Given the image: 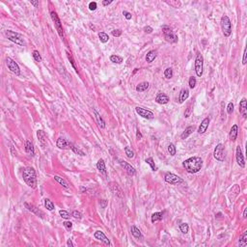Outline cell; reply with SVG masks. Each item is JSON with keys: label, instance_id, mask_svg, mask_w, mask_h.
Instances as JSON below:
<instances>
[{"label": "cell", "instance_id": "cell-28", "mask_svg": "<svg viewBox=\"0 0 247 247\" xmlns=\"http://www.w3.org/2000/svg\"><path fill=\"white\" fill-rule=\"evenodd\" d=\"M37 136H38V139L39 141L41 142V144L43 145V146H45V145L46 144V135L45 133V131H37Z\"/></svg>", "mask_w": 247, "mask_h": 247}, {"label": "cell", "instance_id": "cell-34", "mask_svg": "<svg viewBox=\"0 0 247 247\" xmlns=\"http://www.w3.org/2000/svg\"><path fill=\"white\" fill-rule=\"evenodd\" d=\"M165 3H167L168 5L172 6L173 8H180V7L181 6V3L180 1H178V0H170V1L166 0Z\"/></svg>", "mask_w": 247, "mask_h": 247}, {"label": "cell", "instance_id": "cell-49", "mask_svg": "<svg viewBox=\"0 0 247 247\" xmlns=\"http://www.w3.org/2000/svg\"><path fill=\"white\" fill-rule=\"evenodd\" d=\"M72 217H74L75 219H81L82 214H80V212H78V210H74V212H72Z\"/></svg>", "mask_w": 247, "mask_h": 247}, {"label": "cell", "instance_id": "cell-23", "mask_svg": "<svg viewBox=\"0 0 247 247\" xmlns=\"http://www.w3.org/2000/svg\"><path fill=\"white\" fill-rule=\"evenodd\" d=\"M24 147H25V152H26L29 155L33 157V155H35V150H34V146H33L32 143H31V141L26 140V141H25Z\"/></svg>", "mask_w": 247, "mask_h": 247}, {"label": "cell", "instance_id": "cell-29", "mask_svg": "<svg viewBox=\"0 0 247 247\" xmlns=\"http://www.w3.org/2000/svg\"><path fill=\"white\" fill-rule=\"evenodd\" d=\"M157 50H150L146 55V61L148 63H152V62L157 58Z\"/></svg>", "mask_w": 247, "mask_h": 247}, {"label": "cell", "instance_id": "cell-7", "mask_svg": "<svg viewBox=\"0 0 247 247\" xmlns=\"http://www.w3.org/2000/svg\"><path fill=\"white\" fill-rule=\"evenodd\" d=\"M203 69H204V58L201 53H197L195 59V72L197 76L201 77L203 75Z\"/></svg>", "mask_w": 247, "mask_h": 247}, {"label": "cell", "instance_id": "cell-46", "mask_svg": "<svg viewBox=\"0 0 247 247\" xmlns=\"http://www.w3.org/2000/svg\"><path fill=\"white\" fill-rule=\"evenodd\" d=\"M59 214H60L61 217L64 218V219H70V217H71V215H70L69 212H68L67 210H61L60 212H59Z\"/></svg>", "mask_w": 247, "mask_h": 247}, {"label": "cell", "instance_id": "cell-60", "mask_svg": "<svg viewBox=\"0 0 247 247\" xmlns=\"http://www.w3.org/2000/svg\"><path fill=\"white\" fill-rule=\"evenodd\" d=\"M30 3L32 4V5H34V6H35L36 8L39 6V2H38V1H33V0H30Z\"/></svg>", "mask_w": 247, "mask_h": 247}, {"label": "cell", "instance_id": "cell-52", "mask_svg": "<svg viewBox=\"0 0 247 247\" xmlns=\"http://www.w3.org/2000/svg\"><path fill=\"white\" fill-rule=\"evenodd\" d=\"M63 224L65 226V228L68 229V230H71L72 227V223L71 222V221H65Z\"/></svg>", "mask_w": 247, "mask_h": 247}, {"label": "cell", "instance_id": "cell-15", "mask_svg": "<svg viewBox=\"0 0 247 247\" xmlns=\"http://www.w3.org/2000/svg\"><path fill=\"white\" fill-rule=\"evenodd\" d=\"M56 145L59 149L61 150H69L71 149V143L68 142V140H66L63 137H59L57 139V142H56Z\"/></svg>", "mask_w": 247, "mask_h": 247}, {"label": "cell", "instance_id": "cell-56", "mask_svg": "<svg viewBox=\"0 0 247 247\" xmlns=\"http://www.w3.org/2000/svg\"><path fill=\"white\" fill-rule=\"evenodd\" d=\"M142 137H143L142 133H141V132H140L139 129H136V138L138 139V140H141V139H142Z\"/></svg>", "mask_w": 247, "mask_h": 247}, {"label": "cell", "instance_id": "cell-55", "mask_svg": "<svg viewBox=\"0 0 247 247\" xmlns=\"http://www.w3.org/2000/svg\"><path fill=\"white\" fill-rule=\"evenodd\" d=\"M123 15H125V17H126L127 19H131V13H129V12H127V11H124L123 12Z\"/></svg>", "mask_w": 247, "mask_h": 247}, {"label": "cell", "instance_id": "cell-3", "mask_svg": "<svg viewBox=\"0 0 247 247\" xmlns=\"http://www.w3.org/2000/svg\"><path fill=\"white\" fill-rule=\"evenodd\" d=\"M5 35L6 37L8 38V40H10L13 43L17 44L19 46H25V42L23 40V37L20 34L17 33V32H14V31H11V30H6L5 31Z\"/></svg>", "mask_w": 247, "mask_h": 247}, {"label": "cell", "instance_id": "cell-8", "mask_svg": "<svg viewBox=\"0 0 247 247\" xmlns=\"http://www.w3.org/2000/svg\"><path fill=\"white\" fill-rule=\"evenodd\" d=\"M214 157L218 161H224L226 158L225 146L223 144H218L214 151Z\"/></svg>", "mask_w": 247, "mask_h": 247}, {"label": "cell", "instance_id": "cell-59", "mask_svg": "<svg viewBox=\"0 0 247 247\" xmlns=\"http://www.w3.org/2000/svg\"><path fill=\"white\" fill-rule=\"evenodd\" d=\"M67 245L69 246V247H74V243H72V240H68V241H67Z\"/></svg>", "mask_w": 247, "mask_h": 247}, {"label": "cell", "instance_id": "cell-45", "mask_svg": "<svg viewBox=\"0 0 247 247\" xmlns=\"http://www.w3.org/2000/svg\"><path fill=\"white\" fill-rule=\"evenodd\" d=\"M32 55H33L34 60H35L36 62H41L42 61V56H41V54H40V52H39L38 50H34Z\"/></svg>", "mask_w": 247, "mask_h": 247}, {"label": "cell", "instance_id": "cell-47", "mask_svg": "<svg viewBox=\"0 0 247 247\" xmlns=\"http://www.w3.org/2000/svg\"><path fill=\"white\" fill-rule=\"evenodd\" d=\"M67 55H68V58H69L70 62H71L72 66L74 67V69L75 70V72H77V68H76V65H75V62H74V58H72V54L70 53V52H68V51H67Z\"/></svg>", "mask_w": 247, "mask_h": 247}, {"label": "cell", "instance_id": "cell-17", "mask_svg": "<svg viewBox=\"0 0 247 247\" xmlns=\"http://www.w3.org/2000/svg\"><path fill=\"white\" fill-rule=\"evenodd\" d=\"M120 163H121V165L124 167L125 170L127 171V175H129V176L132 177V176H134L135 174H136V170L134 169V167H132V166L129 164V163H127V161L122 160V161H120Z\"/></svg>", "mask_w": 247, "mask_h": 247}, {"label": "cell", "instance_id": "cell-33", "mask_svg": "<svg viewBox=\"0 0 247 247\" xmlns=\"http://www.w3.org/2000/svg\"><path fill=\"white\" fill-rule=\"evenodd\" d=\"M247 244V232H244L242 234V236H240V240H238V245L243 247V246H246Z\"/></svg>", "mask_w": 247, "mask_h": 247}, {"label": "cell", "instance_id": "cell-22", "mask_svg": "<svg viewBox=\"0 0 247 247\" xmlns=\"http://www.w3.org/2000/svg\"><path fill=\"white\" fill-rule=\"evenodd\" d=\"M195 129H196V127H195V126H189V127H187L186 129H184V131L183 132V133H181V138L183 139V140L186 139L187 137L189 136V135L193 133V131H195Z\"/></svg>", "mask_w": 247, "mask_h": 247}, {"label": "cell", "instance_id": "cell-50", "mask_svg": "<svg viewBox=\"0 0 247 247\" xmlns=\"http://www.w3.org/2000/svg\"><path fill=\"white\" fill-rule=\"evenodd\" d=\"M227 112H228V114H232L234 112V103L233 102H229L228 103Z\"/></svg>", "mask_w": 247, "mask_h": 247}, {"label": "cell", "instance_id": "cell-5", "mask_svg": "<svg viewBox=\"0 0 247 247\" xmlns=\"http://www.w3.org/2000/svg\"><path fill=\"white\" fill-rule=\"evenodd\" d=\"M221 28L225 37H230L232 34V23L227 15H223L221 17Z\"/></svg>", "mask_w": 247, "mask_h": 247}, {"label": "cell", "instance_id": "cell-18", "mask_svg": "<svg viewBox=\"0 0 247 247\" xmlns=\"http://www.w3.org/2000/svg\"><path fill=\"white\" fill-rule=\"evenodd\" d=\"M210 118H205L204 120L202 121L201 125H200L199 129H198V133L200 134H204L205 132L207 131L208 127H209V125H210Z\"/></svg>", "mask_w": 247, "mask_h": 247}, {"label": "cell", "instance_id": "cell-6", "mask_svg": "<svg viewBox=\"0 0 247 247\" xmlns=\"http://www.w3.org/2000/svg\"><path fill=\"white\" fill-rule=\"evenodd\" d=\"M50 17H51L52 21L54 22V25H55V28H56L57 32H58V34H59V36H60L62 39H64L65 38V34H64V31H63V27H62V23L60 21V19H59L57 13L54 12V11H51L50 12Z\"/></svg>", "mask_w": 247, "mask_h": 247}, {"label": "cell", "instance_id": "cell-11", "mask_svg": "<svg viewBox=\"0 0 247 247\" xmlns=\"http://www.w3.org/2000/svg\"><path fill=\"white\" fill-rule=\"evenodd\" d=\"M135 110H136V113L138 114L139 116H141L145 119H149V120H151V119H153L155 117L154 113H153L152 111L148 110V109H145L143 107L137 106V107H135Z\"/></svg>", "mask_w": 247, "mask_h": 247}, {"label": "cell", "instance_id": "cell-44", "mask_svg": "<svg viewBox=\"0 0 247 247\" xmlns=\"http://www.w3.org/2000/svg\"><path fill=\"white\" fill-rule=\"evenodd\" d=\"M180 230L181 233L183 234H187L189 231V226L187 223H181V224L180 225Z\"/></svg>", "mask_w": 247, "mask_h": 247}, {"label": "cell", "instance_id": "cell-51", "mask_svg": "<svg viewBox=\"0 0 247 247\" xmlns=\"http://www.w3.org/2000/svg\"><path fill=\"white\" fill-rule=\"evenodd\" d=\"M122 30L121 29H115L112 31V35L114 36V37H120V36L122 35Z\"/></svg>", "mask_w": 247, "mask_h": 247}, {"label": "cell", "instance_id": "cell-48", "mask_svg": "<svg viewBox=\"0 0 247 247\" xmlns=\"http://www.w3.org/2000/svg\"><path fill=\"white\" fill-rule=\"evenodd\" d=\"M196 78H195L194 76H191L190 78H189V87L191 88V89H193V88H195V86H196Z\"/></svg>", "mask_w": 247, "mask_h": 247}, {"label": "cell", "instance_id": "cell-53", "mask_svg": "<svg viewBox=\"0 0 247 247\" xmlns=\"http://www.w3.org/2000/svg\"><path fill=\"white\" fill-rule=\"evenodd\" d=\"M89 9L91 10V11H95V10L97 9V3H96V2H90Z\"/></svg>", "mask_w": 247, "mask_h": 247}, {"label": "cell", "instance_id": "cell-16", "mask_svg": "<svg viewBox=\"0 0 247 247\" xmlns=\"http://www.w3.org/2000/svg\"><path fill=\"white\" fill-rule=\"evenodd\" d=\"M236 162L240 166L241 168L245 167V162H244V157L242 155V152H241V149L240 146L236 147Z\"/></svg>", "mask_w": 247, "mask_h": 247}, {"label": "cell", "instance_id": "cell-21", "mask_svg": "<svg viewBox=\"0 0 247 247\" xmlns=\"http://www.w3.org/2000/svg\"><path fill=\"white\" fill-rule=\"evenodd\" d=\"M238 125H234V126L231 127L230 133H229V139L231 141H236V137H238Z\"/></svg>", "mask_w": 247, "mask_h": 247}, {"label": "cell", "instance_id": "cell-41", "mask_svg": "<svg viewBox=\"0 0 247 247\" xmlns=\"http://www.w3.org/2000/svg\"><path fill=\"white\" fill-rule=\"evenodd\" d=\"M125 153H126L127 157H129V158H131H131H134V157H135L134 152H133V151H132L129 147H126V148H125Z\"/></svg>", "mask_w": 247, "mask_h": 247}, {"label": "cell", "instance_id": "cell-25", "mask_svg": "<svg viewBox=\"0 0 247 247\" xmlns=\"http://www.w3.org/2000/svg\"><path fill=\"white\" fill-rule=\"evenodd\" d=\"M189 97V91L188 89H183L180 92V95H179V101L181 103H183L184 100H186Z\"/></svg>", "mask_w": 247, "mask_h": 247}, {"label": "cell", "instance_id": "cell-1", "mask_svg": "<svg viewBox=\"0 0 247 247\" xmlns=\"http://www.w3.org/2000/svg\"><path fill=\"white\" fill-rule=\"evenodd\" d=\"M183 166L190 174L198 173L203 167V160L199 157H193L185 159L183 162Z\"/></svg>", "mask_w": 247, "mask_h": 247}, {"label": "cell", "instance_id": "cell-39", "mask_svg": "<svg viewBox=\"0 0 247 247\" xmlns=\"http://www.w3.org/2000/svg\"><path fill=\"white\" fill-rule=\"evenodd\" d=\"M71 149L72 150V152H74V154L79 155H81V157H84V155H85V153L83 152V151L80 150V149H78L77 147H75L74 145L71 144Z\"/></svg>", "mask_w": 247, "mask_h": 247}, {"label": "cell", "instance_id": "cell-27", "mask_svg": "<svg viewBox=\"0 0 247 247\" xmlns=\"http://www.w3.org/2000/svg\"><path fill=\"white\" fill-rule=\"evenodd\" d=\"M149 86H150V84H149V82H141V83H139L138 85H137L136 86V91L138 93H142V92H145V91H147L148 89H149Z\"/></svg>", "mask_w": 247, "mask_h": 247}, {"label": "cell", "instance_id": "cell-19", "mask_svg": "<svg viewBox=\"0 0 247 247\" xmlns=\"http://www.w3.org/2000/svg\"><path fill=\"white\" fill-rule=\"evenodd\" d=\"M169 97L166 94H163V93H160L158 94L155 98V101L158 103V104H166V103L169 102Z\"/></svg>", "mask_w": 247, "mask_h": 247}, {"label": "cell", "instance_id": "cell-54", "mask_svg": "<svg viewBox=\"0 0 247 247\" xmlns=\"http://www.w3.org/2000/svg\"><path fill=\"white\" fill-rule=\"evenodd\" d=\"M153 31H154V30H153V28L151 27V26H149V25H148V26H145V27H144V32H145V33L151 34V33L153 32Z\"/></svg>", "mask_w": 247, "mask_h": 247}, {"label": "cell", "instance_id": "cell-62", "mask_svg": "<svg viewBox=\"0 0 247 247\" xmlns=\"http://www.w3.org/2000/svg\"><path fill=\"white\" fill-rule=\"evenodd\" d=\"M137 71H138V69H135V70H134V71H133V74H135V72H136Z\"/></svg>", "mask_w": 247, "mask_h": 247}, {"label": "cell", "instance_id": "cell-12", "mask_svg": "<svg viewBox=\"0 0 247 247\" xmlns=\"http://www.w3.org/2000/svg\"><path fill=\"white\" fill-rule=\"evenodd\" d=\"M109 188H110V190L112 191V193L114 195H116L117 197H119V198H123L124 197V192H123V190H122L120 185H119L117 183L111 181V183H109Z\"/></svg>", "mask_w": 247, "mask_h": 247}, {"label": "cell", "instance_id": "cell-24", "mask_svg": "<svg viewBox=\"0 0 247 247\" xmlns=\"http://www.w3.org/2000/svg\"><path fill=\"white\" fill-rule=\"evenodd\" d=\"M93 112H94V114H95V118H96V120H97V123L98 125V127H100V129H104V127H105V122L103 121L102 118H101V116L100 115V113H98V111L96 110V109H94Z\"/></svg>", "mask_w": 247, "mask_h": 247}, {"label": "cell", "instance_id": "cell-4", "mask_svg": "<svg viewBox=\"0 0 247 247\" xmlns=\"http://www.w3.org/2000/svg\"><path fill=\"white\" fill-rule=\"evenodd\" d=\"M162 33L164 35L165 40L171 44H175L178 42V36L175 35L173 29L168 25H163L162 26Z\"/></svg>", "mask_w": 247, "mask_h": 247}, {"label": "cell", "instance_id": "cell-9", "mask_svg": "<svg viewBox=\"0 0 247 247\" xmlns=\"http://www.w3.org/2000/svg\"><path fill=\"white\" fill-rule=\"evenodd\" d=\"M164 180L167 183H170V184H179V183H183V180L179 177L178 175H175L173 173H167L164 177Z\"/></svg>", "mask_w": 247, "mask_h": 247}, {"label": "cell", "instance_id": "cell-13", "mask_svg": "<svg viewBox=\"0 0 247 247\" xmlns=\"http://www.w3.org/2000/svg\"><path fill=\"white\" fill-rule=\"evenodd\" d=\"M24 206L25 208L29 210V212H33L34 214H36L37 216L41 217V218H44V216H45V214H44L43 212H42L41 210H39L37 207H35L34 205L32 204H28V203H24Z\"/></svg>", "mask_w": 247, "mask_h": 247}, {"label": "cell", "instance_id": "cell-26", "mask_svg": "<svg viewBox=\"0 0 247 247\" xmlns=\"http://www.w3.org/2000/svg\"><path fill=\"white\" fill-rule=\"evenodd\" d=\"M97 168L98 170L103 174V175H106V167H105V162L102 158H100V160L97 162Z\"/></svg>", "mask_w": 247, "mask_h": 247}, {"label": "cell", "instance_id": "cell-30", "mask_svg": "<svg viewBox=\"0 0 247 247\" xmlns=\"http://www.w3.org/2000/svg\"><path fill=\"white\" fill-rule=\"evenodd\" d=\"M131 235L133 236L135 238H143V236L141 232H140V230L134 225L131 226Z\"/></svg>", "mask_w": 247, "mask_h": 247}, {"label": "cell", "instance_id": "cell-40", "mask_svg": "<svg viewBox=\"0 0 247 247\" xmlns=\"http://www.w3.org/2000/svg\"><path fill=\"white\" fill-rule=\"evenodd\" d=\"M192 108H193V101H191V102L189 103L188 106H187V108H186V110H185V112H184V117H185V118H188V117L191 115Z\"/></svg>", "mask_w": 247, "mask_h": 247}, {"label": "cell", "instance_id": "cell-31", "mask_svg": "<svg viewBox=\"0 0 247 247\" xmlns=\"http://www.w3.org/2000/svg\"><path fill=\"white\" fill-rule=\"evenodd\" d=\"M163 218V212H155L151 216V221L152 223H155L157 221H160Z\"/></svg>", "mask_w": 247, "mask_h": 247}, {"label": "cell", "instance_id": "cell-14", "mask_svg": "<svg viewBox=\"0 0 247 247\" xmlns=\"http://www.w3.org/2000/svg\"><path fill=\"white\" fill-rule=\"evenodd\" d=\"M94 236H95L96 240H100L101 242H103L105 245H111L110 240H108V238L104 235V233H103L102 231H97V232H95Z\"/></svg>", "mask_w": 247, "mask_h": 247}, {"label": "cell", "instance_id": "cell-20", "mask_svg": "<svg viewBox=\"0 0 247 247\" xmlns=\"http://www.w3.org/2000/svg\"><path fill=\"white\" fill-rule=\"evenodd\" d=\"M240 112L241 116L244 119H246L247 117V103H246V98H242L240 102Z\"/></svg>", "mask_w": 247, "mask_h": 247}, {"label": "cell", "instance_id": "cell-58", "mask_svg": "<svg viewBox=\"0 0 247 247\" xmlns=\"http://www.w3.org/2000/svg\"><path fill=\"white\" fill-rule=\"evenodd\" d=\"M111 3H112V1H111V0H110V1H108V0H103V1H102L103 6H107V5L111 4Z\"/></svg>", "mask_w": 247, "mask_h": 247}, {"label": "cell", "instance_id": "cell-35", "mask_svg": "<svg viewBox=\"0 0 247 247\" xmlns=\"http://www.w3.org/2000/svg\"><path fill=\"white\" fill-rule=\"evenodd\" d=\"M98 38H100V41L101 42V43H103V44L107 43L108 40H109L108 35L106 33H104V32H100V33H98Z\"/></svg>", "mask_w": 247, "mask_h": 247}, {"label": "cell", "instance_id": "cell-37", "mask_svg": "<svg viewBox=\"0 0 247 247\" xmlns=\"http://www.w3.org/2000/svg\"><path fill=\"white\" fill-rule=\"evenodd\" d=\"M145 162H146L147 164H149V165L151 166V168H152L153 171H157V166H155V161H154V159H153V157H148V158H146Z\"/></svg>", "mask_w": 247, "mask_h": 247}, {"label": "cell", "instance_id": "cell-38", "mask_svg": "<svg viewBox=\"0 0 247 247\" xmlns=\"http://www.w3.org/2000/svg\"><path fill=\"white\" fill-rule=\"evenodd\" d=\"M110 61L115 64H121L123 63V58L118 55H111L110 56Z\"/></svg>", "mask_w": 247, "mask_h": 247}, {"label": "cell", "instance_id": "cell-32", "mask_svg": "<svg viewBox=\"0 0 247 247\" xmlns=\"http://www.w3.org/2000/svg\"><path fill=\"white\" fill-rule=\"evenodd\" d=\"M54 180L58 183H60L64 188H69V186H70L69 183H68L67 181H65L63 178H61V177H59V176H54Z\"/></svg>", "mask_w": 247, "mask_h": 247}, {"label": "cell", "instance_id": "cell-10", "mask_svg": "<svg viewBox=\"0 0 247 247\" xmlns=\"http://www.w3.org/2000/svg\"><path fill=\"white\" fill-rule=\"evenodd\" d=\"M6 64H7L8 69H9L13 74H15V75H20L19 66L17 65V63L15 60H13L12 58L8 57V58L6 59Z\"/></svg>", "mask_w": 247, "mask_h": 247}, {"label": "cell", "instance_id": "cell-43", "mask_svg": "<svg viewBox=\"0 0 247 247\" xmlns=\"http://www.w3.org/2000/svg\"><path fill=\"white\" fill-rule=\"evenodd\" d=\"M168 152H169V154L172 155V157H174V155H176V153H177L176 147H175V145L172 144V143H170V144L168 145Z\"/></svg>", "mask_w": 247, "mask_h": 247}, {"label": "cell", "instance_id": "cell-42", "mask_svg": "<svg viewBox=\"0 0 247 247\" xmlns=\"http://www.w3.org/2000/svg\"><path fill=\"white\" fill-rule=\"evenodd\" d=\"M164 76L165 78L167 79H171L173 77V70L172 68H167V69L164 71Z\"/></svg>", "mask_w": 247, "mask_h": 247}, {"label": "cell", "instance_id": "cell-2", "mask_svg": "<svg viewBox=\"0 0 247 247\" xmlns=\"http://www.w3.org/2000/svg\"><path fill=\"white\" fill-rule=\"evenodd\" d=\"M22 178L25 183L31 188L35 189L37 188L38 185V181H37V176H36V172L32 167H26L23 169L22 172Z\"/></svg>", "mask_w": 247, "mask_h": 247}, {"label": "cell", "instance_id": "cell-36", "mask_svg": "<svg viewBox=\"0 0 247 247\" xmlns=\"http://www.w3.org/2000/svg\"><path fill=\"white\" fill-rule=\"evenodd\" d=\"M45 207H46V210H49V212H51V210H54V204L52 203V201H50L49 199L45 200Z\"/></svg>", "mask_w": 247, "mask_h": 247}, {"label": "cell", "instance_id": "cell-57", "mask_svg": "<svg viewBox=\"0 0 247 247\" xmlns=\"http://www.w3.org/2000/svg\"><path fill=\"white\" fill-rule=\"evenodd\" d=\"M246 54H247V51H246V48H245L243 51V58H242V64L243 65L246 64Z\"/></svg>", "mask_w": 247, "mask_h": 247}, {"label": "cell", "instance_id": "cell-61", "mask_svg": "<svg viewBox=\"0 0 247 247\" xmlns=\"http://www.w3.org/2000/svg\"><path fill=\"white\" fill-rule=\"evenodd\" d=\"M243 217L246 218V209L244 210V212H243Z\"/></svg>", "mask_w": 247, "mask_h": 247}]
</instances>
